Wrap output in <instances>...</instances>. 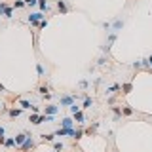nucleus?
Here are the masks:
<instances>
[{"label":"nucleus","instance_id":"1","mask_svg":"<svg viewBox=\"0 0 152 152\" xmlns=\"http://www.w3.org/2000/svg\"><path fill=\"white\" fill-rule=\"evenodd\" d=\"M76 101V95H63L59 101V106H72Z\"/></svg>","mask_w":152,"mask_h":152},{"label":"nucleus","instance_id":"2","mask_svg":"<svg viewBox=\"0 0 152 152\" xmlns=\"http://www.w3.org/2000/svg\"><path fill=\"white\" fill-rule=\"evenodd\" d=\"M40 21H44V14H42V12H36V14H31V15H29V23L40 25Z\"/></svg>","mask_w":152,"mask_h":152},{"label":"nucleus","instance_id":"3","mask_svg":"<svg viewBox=\"0 0 152 152\" xmlns=\"http://www.w3.org/2000/svg\"><path fill=\"white\" fill-rule=\"evenodd\" d=\"M74 131H76V129H65V127H61V129H57V131H55V135H57V137H65V135H72V137H74Z\"/></svg>","mask_w":152,"mask_h":152},{"label":"nucleus","instance_id":"4","mask_svg":"<svg viewBox=\"0 0 152 152\" xmlns=\"http://www.w3.org/2000/svg\"><path fill=\"white\" fill-rule=\"evenodd\" d=\"M27 139H29L27 133H19L17 137H15V145H17V147H23V143L27 141Z\"/></svg>","mask_w":152,"mask_h":152},{"label":"nucleus","instance_id":"5","mask_svg":"<svg viewBox=\"0 0 152 152\" xmlns=\"http://www.w3.org/2000/svg\"><path fill=\"white\" fill-rule=\"evenodd\" d=\"M31 122H32V124H42V122H46V116H38V114H32L31 116Z\"/></svg>","mask_w":152,"mask_h":152},{"label":"nucleus","instance_id":"6","mask_svg":"<svg viewBox=\"0 0 152 152\" xmlns=\"http://www.w3.org/2000/svg\"><path fill=\"white\" fill-rule=\"evenodd\" d=\"M72 118H63V122H61V127H65V129H72Z\"/></svg>","mask_w":152,"mask_h":152},{"label":"nucleus","instance_id":"7","mask_svg":"<svg viewBox=\"0 0 152 152\" xmlns=\"http://www.w3.org/2000/svg\"><path fill=\"white\" fill-rule=\"evenodd\" d=\"M57 110H59V106H57V105H48V106H46V114H48V116H53Z\"/></svg>","mask_w":152,"mask_h":152},{"label":"nucleus","instance_id":"8","mask_svg":"<svg viewBox=\"0 0 152 152\" xmlns=\"http://www.w3.org/2000/svg\"><path fill=\"white\" fill-rule=\"evenodd\" d=\"M32 147H34V141H32V137H29L27 141L23 143V147H21V148H23V150H29V148H32Z\"/></svg>","mask_w":152,"mask_h":152},{"label":"nucleus","instance_id":"9","mask_svg":"<svg viewBox=\"0 0 152 152\" xmlns=\"http://www.w3.org/2000/svg\"><path fill=\"white\" fill-rule=\"evenodd\" d=\"M91 105H93V99L86 97V99H84V108H91Z\"/></svg>","mask_w":152,"mask_h":152},{"label":"nucleus","instance_id":"10","mask_svg":"<svg viewBox=\"0 0 152 152\" xmlns=\"http://www.w3.org/2000/svg\"><path fill=\"white\" fill-rule=\"evenodd\" d=\"M36 72H38V76H46V70H44V67L40 63L36 65Z\"/></svg>","mask_w":152,"mask_h":152},{"label":"nucleus","instance_id":"11","mask_svg":"<svg viewBox=\"0 0 152 152\" xmlns=\"http://www.w3.org/2000/svg\"><path fill=\"white\" fill-rule=\"evenodd\" d=\"M19 114H21V108H12V110H10V116H12V118H17Z\"/></svg>","mask_w":152,"mask_h":152},{"label":"nucleus","instance_id":"12","mask_svg":"<svg viewBox=\"0 0 152 152\" xmlns=\"http://www.w3.org/2000/svg\"><path fill=\"white\" fill-rule=\"evenodd\" d=\"M74 120L78 122V124H84V114L82 112H76V114H74Z\"/></svg>","mask_w":152,"mask_h":152},{"label":"nucleus","instance_id":"13","mask_svg":"<svg viewBox=\"0 0 152 152\" xmlns=\"http://www.w3.org/2000/svg\"><path fill=\"white\" fill-rule=\"evenodd\" d=\"M4 145H6V147H14V145H15V139H14V137H8V139L4 141Z\"/></svg>","mask_w":152,"mask_h":152},{"label":"nucleus","instance_id":"14","mask_svg":"<svg viewBox=\"0 0 152 152\" xmlns=\"http://www.w3.org/2000/svg\"><path fill=\"white\" fill-rule=\"evenodd\" d=\"M57 6H59V10L63 12V14L67 12V6H65V2H63V0H57Z\"/></svg>","mask_w":152,"mask_h":152},{"label":"nucleus","instance_id":"15","mask_svg":"<svg viewBox=\"0 0 152 152\" xmlns=\"http://www.w3.org/2000/svg\"><path fill=\"white\" fill-rule=\"evenodd\" d=\"M21 108H32V105L29 101H25V99H21Z\"/></svg>","mask_w":152,"mask_h":152},{"label":"nucleus","instance_id":"16","mask_svg":"<svg viewBox=\"0 0 152 152\" xmlns=\"http://www.w3.org/2000/svg\"><path fill=\"white\" fill-rule=\"evenodd\" d=\"M70 112H72V114H76V112H80V106L76 105V103H74V105L70 106Z\"/></svg>","mask_w":152,"mask_h":152},{"label":"nucleus","instance_id":"17","mask_svg":"<svg viewBox=\"0 0 152 152\" xmlns=\"http://www.w3.org/2000/svg\"><path fill=\"white\" fill-rule=\"evenodd\" d=\"M38 4H40V10H42V12H44V10H48V2H46V0H40Z\"/></svg>","mask_w":152,"mask_h":152},{"label":"nucleus","instance_id":"18","mask_svg":"<svg viewBox=\"0 0 152 152\" xmlns=\"http://www.w3.org/2000/svg\"><path fill=\"white\" fill-rule=\"evenodd\" d=\"M4 15H6V17H12V15H14V10H12V8H6Z\"/></svg>","mask_w":152,"mask_h":152},{"label":"nucleus","instance_id":"19","mask_svg":"<svg viewBox=\"0 0 152 152\" xmlns=\"http://www.w3.org/2000/svg\"><path fill=\"white\" fill-rule=\"evenodd\" d=\"M82 135H84V131H82V129H76V131H74V139H80Z\"/></svg>","mask_w":152,"mask_h":152},{"label":"nucleus","instance_id":"20","mask_svg":"<svg viewBox=\"0 0 152 152\" xmlns=\"http://www.w3.org/2000/svg\"><path fill=\"white\" fill-rule=\"evenodd\" d=\"M53 137H55V135H46V133H44V135H42V139H44V141H53Z\"/></svg>","mask_w":152,"mask_h":152},{"label":"nucleus","instance_id":"21","mask_svg":"<svg viewBox=\"0 0 152 152\" xmlns=\"http://www.w3.org/2000/svg\"><path fill=\"white\" fill-rule=\"evenodd\" d=\"M118 88H120V86H118V84H116V86H110V88L106 89V93H114V91H116V89H118Z\"/></svg>","mask_w":152,"mask_h":152},{"label":"nucleus","instance_id":"22","mask_svg":"<svg viewBox=\"0 0 152 152\" xmlns=\"http://www.w3.org/2000/svg\"><path fill=\"white\" fill-rule=\"evenodd\" d=\"M40 93L42 95H50V93H48V86H40Z\"/></svg>","mask_w":152,"mask_h":152},{"label":"nucleus","instance_id":"23","mask_svg":"<svg viewBox=\"0 0 152 152\" xmlns=\"http://www.w3.org/2000/svg\"><path fill=\"white\" fill-rule=\"evenodd\" d=\"M6 8H8V6L4 4V2H0V15H4V12H6Z\"/></svg>","mask_w":152,"mask_h":152},{"label":"nucleus","instance_id":"24","mask_svg":"<svg viewBox=\"0 0 152 152\" xmlns=\"http://www.w3.org/2000/svg\"><path fill=\"white\" fill-rule=\"evenodd\" d=\"M27 6H34V4H38V0H23Z\"/></svg>","mask_w":152,"mask_h":152},{"label":"nucleus","instance_id":"25","mask_svg":"<svg viewBox=\"0 0 152 152\" xmlns=\"http://www.w3.org/2000/svg\"><path fill=\"white\" fill-rule=\"evenodd\" d=\"M53 150H63V143H55L53 145Z\"/></svg>","mask_w":152,"mask_h":152},{"label":"nucleus","instance_id":"26","mask_svg":"<svg viewBox=\"0 0 152 152\" xmlns=\"http://www.w3.org/2000/svg\"><path fill=\"white\" fill-rule=\"evenodd\" d=\"M15 8H23V6H25V2H21V0H17V2H15Z\"/></svg>","mask_w":152,"mask_h":152},{"label":"nucleus","instance_id":"27","mask_svg":"<svg viewBox=\"0 0 152 152\" xmlns=\"http://www.w3.org/2000/svg\"><path fill=\"white\" fill-rule=\"evenodd\" d=\"M124 89H125V93H129V91H131V84H125Z\"/></svg>","mask_w":152,"mask_h":152},{"label":"nucleus","instance_id":"28","mask_svg":"<svg viewBox=\"0 0 152 152\" xmlns=\"http://www.w3.org/2000/svg\"><path fill=\"white\" fill-rule=\"evenodd\" d=\"M141 65H143V61H135V63H133V67H135V69H139Z\"/></svg>","mask_w":152,"mask_h":152},{"label":"nucleus","instance_id":"29","mask_svg":"<svg viewBox=\"0 0 152 152\" xmlns=\"http://www.w3.org/2000/svg\"><path fill=\"white\" fill-rule=\"evenodd\" d=\"M131 112H133V110H131L129 106H125V108H124V114H131Z\"/></svg>","mask_w":152,"mask_h":152},{"label":"nucleus","instance_id":"30","mask_svg":"<svg viewBox=\"0 0 152 152\" xmlns=\"http://www.w3.org/2000/svg\"><path fill=\"white\" fill-rule=\"evenodd\" d=\"M0 137H4V127H0Z\"/></svg>","mask_w":152,"mask_h":152},{"label":"nucleus","instance_id":"31","mask_svg":"<svg viewBox=\"0 0 152 152\" xmlns=\"http://www.w3.org/2000/svg\"><path fill=\"white\" fill-rule=\"evenodd\" d=\"M0 91H6V88H4V86H2V84H0Z\"/></svg>","mask_w":152,"mask_h":152},{"label":"nucleus","instance_id":"32","mask_svg":"<svg viewBox=\"0 0 152 152\" xmlns=\"http://www.w3.org/2000/svg\"><path fill=\"white\" fill-rule=\"evenodd\" d=\"M148 63H150V65H152V55H150V57H148Z\"/></svg>","mask_w":152,"mask_h":152},{"label":"nucleus","instance_id":"33","mask_svg":"<svg viewBox=\"0 0 152 152\" xmlns=\"http://www.w3.org/2000/svg\"><path fill=\"white\" fill-rule=\"evenodd\" d=\"M4 141H6V139H4V137H0V143H4Z\"/></svg>","mask_w":152,"mask_h":152},{"label":"nucleus","instance_id":"34","mask_svg":"<svg viewBox=\"0 0 152 152\" xmlns=\"http://www.w3.org/2000/svg\"><path fill=\"white\" fill-rule=\"evenodd\" d=\"M0 108H2V105H0Z\"/></svg>","mask_w":152,"mask_h":152},{"label":"nucleus","instance_id":"35","mask_svg":"<svg viewBox=\"0 0 152 152\" xmlns=\"http://www.w3.org/2000/svg\"><path fill=\"white\" fill-rule=\"evenodd\" d=\"M53 152H57V150H53Z\"/></svg>","mask_w":152,"mask_h":152}]
</instances>
